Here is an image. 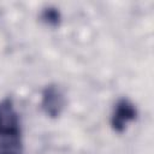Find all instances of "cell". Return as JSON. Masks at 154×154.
Masks as SVG:
<instances>
[{"mask_svg": "<svg viewBox=\"0 0 154 154\" xmlns=\"http://www.w3.org/2000/svg\"><path fill=\"white\" fill-rule=\"evenodd\" d=\"M136 116H137V111L134 103L128 99H120L116 105V108L111 119L113 130H116L117 132H123L125 130L126 124L134 120Z\"/></svg>", "mask_w": 154, "mask_h": 154, "instance_id": "cell-3", "label": "cell"}, {"mask_svg": "<svg viewBox=\"0 0 154 154\" xmlns=\"http://www.w3.org/2000/svg\"><path fill=\"white\" fill-rule=\"evenodd\" d=\"M64 106H65V99L60 89L54 84L47 85L42 91V100H41V107L43 112L51 118H57L61 113Z\"/></svg>", "mask_w": 154, "mask_h": 154, "instance_id": "cell-2", "label": "cell"}, {"mask_svg": "<svg viewBox=\"0 0 154 154\" xmlns=\"http://www.w3.org/2000/svg\"><path fill=\"white\" fill-rule=\"evenodd\" d=\"M0 134L8 137L11 141L18 142L19 123L10 99H6L0 103Z\"/></svg>", "mask_w": 154, "mask_h": 154, "instance_id": "cell-1", "label": "cell"}, {"mask_svg": "<svg viewBox=\"0 0 154 154\" xmlns=\"http://www.w3.org/2000/svg\"><path fill=\"white\" fill-rule=\"evenodd\" d=\"M41 18L48 25L57 26L60 23V12L58 11V8H55L53 6H48V7L43 8V11L41 13Z\"/></svg>", "mask_w": 154, "mask_h": 154, "instance_id": "cell-4", "label": "cell"}, {"mask_svg": "<svg viewBox=\"0 0 154 154\" xmlns=\"http://www.w3.org/2000/svg\"><path fill=\"white\" fill-rule=\"evenodd\" d=\"M5 154H11V153H5Z\"/></svg>", "mask_w": 154, "mask_h": 154, "instance_id": "cell-5", "label": "cell"}]
</instances>
